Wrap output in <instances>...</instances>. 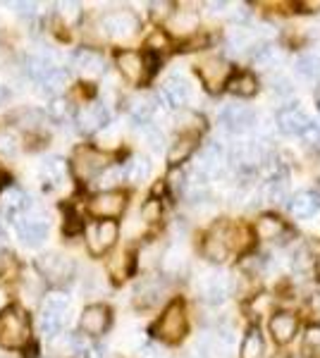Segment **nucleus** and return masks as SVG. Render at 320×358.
<instances>
[{
  "label": "nucleus",
  "mask_w": 320,
  "mask_h": 358,
  "mask_svg": "<svg viewBox=\"0 0 320 358\" xmlns=\"http://www.w3.org/2000/svg\"><path fill=\"white\" fill-rule=\"evenodd\" d=\"M29 315L25 308L20 306H8V308L0 313V344L5 349H20L29 342Z\"/></svg>",
  "instance_id": "1"
},
{
  "label": "nucleus",
  "mask_w": 320,
  "mask_h": 358,
  "mask_svg": "<svg viewBox=\"0 0 320 358\" xmlns=\"http://www.w3.org/2000/svg\"><path fill=\"white\" fill-rule=\"evenodd\" d=\"M69 317V299L65 294H50L41 310V330L48 334L50 339H55L57 334H62Z\"/></svg>",
  "instance_id": "2"
},
{
  "label": "nucleus",
  "mask_w": 320,
  "mask_h": 358,
  "mask_svg": "<svg viewBox=\"0 0 320 358\" xmlns=\"http://www.w3.org/2000/svg\"><path fill=\"white\" fill-rule=\"evenodd\" d=\"M153 334L160 337L162 342H179V339L187 334V313H184V306L182 301H172L162 310L160 320L153 325Z\"/></svg>",
  "instance_id": "3"
},
{
  "label": "nucleus",
  "mask_w": 320,
  "mask_h": 358,
  "mask_svg": "<svg viewBox=\"0 0 320 358\" xmlns=\"http://www.w3.org/2000/svg\"><path fill=\"white\" fill-rule=\"evenodd\" d=\"M50 232V220L46 213H25L17 220V239L29 248H36L48 239Z\"/></svg>",
  "instance_id": "4"
},
{
  "label": "nucleus",
  "mask_w": 320,
  "mask_h": 358,
  "mask_svg": "<svg viewBox=\"0 0 320 358\" xmlns=\"http://www.w3.org/2000/svg\"><path fill=\"white\" fill-rule=\"evenodd\" d=\"M36 270H39V275H43L48 282L65 285L74 275V263H72V258L62 256V253H43V256L36 258Z\"/></svg>",
  "instance_id": "5"
},
{
  "label": "nucleus",
  "mask_w": 320,
  "mask_h": 358,
  "mask_svg": "<svg viewBox=\"0 0 320 358\" xmlns=\"http://www.w3.org/2000/svg\"><path fill=\"white\" fill-rule=\"evenodd\" d=\"M155 65V57L146 53H137V50H122V53H118V69L122 72V77H127L130 82H141L144 77H146V69L148 72H153Z\"/></svg>",
  "instance_id": "6"
},
{
  "label": "nucleus",
  "mask_w": 320,
  "mask_h": 358,
  "mask_svg": "<svg viewBox=\"0 0 320 358\" xmlns=\"http://www.w3.org/2000/svg\"><path fill=\"white\" fill-rule=\"evenodd\" d=\"M103 31L115 41H127L139 31V17L130 10H118L103 17Z\"/></svg>",
  "instance_id": "7"
},
{
  "label": "nucleus",
  "mask_w": 320,
  "mask_h": 358,
  "mask_svg": "<svg viewBox=\"0 0 320 358\" xmlns=\"http://www.w3.org/2000/svg\"><path fill=\"white\" fill-rule=\"evenodd\" d=\"M86 241H89V251L94 256H103L106 251L115 246L118 241V222L115 220H101L91 224L89 232H86Z\"/></svg>",
  "instance_id": "8"
},
{
  "label": "nucleus",
  "mask_w": 320,
  "mask_h": 358,
  "mask_svg": "<svg viewBox=\"0 0 320 358\" xmlns=\"http://www.w3.org/2000/svg\"><path fill=\"white\" fill-rule=\"evenodd\" d=\"M127 206V194L115 192V189H108V192H101L91 199L89 210L94 213L96 217H103V220H113V217L122 215Z\"/></svg>",
  "instance_id": "9"
},
{
  "label": "nucleus",
  "mask_w": 320,
  "mask_h": 358,
  "mask_svg": "<svg viewBox=\"0 0 320 358\" xmlns=\"http://www.w3.org/2000/svg\"><path fill=\"white\" fill-rule=\"evenodd\" d=\"M106 167H108V155L96 151V148H79L74 153V170H77V175L81 179L101 175Z\"/></svg>",
  "instance_id": "10"
},
{
  "label": "nucleus",
  "mask_w": 320,
  "mask_h": 358,
  "mask_svg": "<svg viewBox=\"0 0 320 358\" xmlns=\"http://www.w3.org/2000/svg\"><path fill=\"white\" fill-rule=\"evenodd\" d=\"M110 320H113V315H110L108 306L94 303V306H89V308H84L79 327H81V332L91 334V337H98V334H103L110 327Z\"/></svg>",
  "instance_id": "11"
},
{
  "label": "nucleus",
  "mask_w": 320,
  "mask_h": 358,
  "mask_svg": "<svg viewBox=\"0 0 320 358\" xmlns=\"http://www.w3.org/2000/svg\"><path fill=\"white\" fill-rule=\"evenodd\" d=\"M220 122L227 131L232 134H239V131L251 129L256 122V113L246 106H227L223 113H220Z\"/></svg>",
  "instance_id": "12"
},
{
  "label": "nucleus",
  "mask_w": 320,
  "mask_h": 358,
  "mask_svg": "<svg viewBox=\"0 0 320 358\" xmlns=\"http://www.w3.org/2000/svg\"><path fill=\"white\" fill-rule=\"evenodd\" d=\"M199 77L211 91H218L230 79V65L225 60H220V57H208L199 65Z\"/></svg>",
  "instance_id": "13"
},
{
  "label": "nucleus",
  "mask_w": 320,
  "mask_h": 358,
  "mask_svg": "<svg viewBox=\"0 0 320 358\" xmlns=\"http://www.w3.org/2000/svg\"><path fill=\"white\" fill-rule=\"evenodd\" d=\"M74 122H77V129L81 134H94V131L106 127L108 110L101 106V103H91V106H84L77 115H74Z\"/></svg>",
  "instance_id": "14"
},
{
  "label": "nucleus",
  "mask_w": 320,
  "mask_h": 358,
  "mask_svg": "<svg viewBox=\"0 0 320 358\" xmlns=\"http://www.w3.org/2000/svg\"><path fill=\"white\" fill-rule=\"evenodd\" d=\"M72 62L84 79H98L103 72H106V60H103V55L91 48L77 50V53L72 55Z\"/></svg>",
  "instance_id": "15"
},
{
  "label": "nucleus",
  "mask_w": 320,
  "mask_h": 358,
  "mask_svg": "<svg viewBox=\"0 0 320 358\" xmlns=\"http://www.w3.org/2000/svg\"><path fill=\"white\" fill-rule=\"evenodd\" d=\"M308 124H311V120H308V115L301 108H282L277 113V127H280L282 134L301 136L308 129Z\"/></svg>",
  "instance_id": "16"
},
{
  "label": "nucleus",
  "mask_w": 320,
  "mask_h": 358,
  "mask_svg": "<svg viewBox=\"0 0 320 358\" xmlns=\"http://www.w3.org/2000/svg\"><path fill=\"white\" fill-rule=\"evenodd\" d=\"M29 196L25 189L20 187H13L8 189L3 196H0V213H3L5 217H20L25 215V213L29 210Z\"/></svg>",
  "instance_id": "17"
},
{
  "label": "nucleus",
  "mask_w": 320,
  "mask_h": 358,
  "mask_svg": "<svg viewBox=\"0 0 320 358\" xmlns=\"http://www.w3.org/2000/svg\"><path fill=\"white\" fill-rule=\"evenodd\" d=\"M232 160H235V165L242 167V170H253L258 163H263V148L253 141H242V143H237L235 151H232Z\"/></svg>",
  "instance_id": "18"
},
{
  "label": "nucleus",
  "mask_w": 320,
  "mask_h": 358,
  "mask_svg": "<svg viewBox=\"0 0 320 358\" xmlns=\"http://www.w3.org/2000/svg\"><path fill=\"white\" fill-rule=\"evenodd\" d=\"M230 296V280L225 275H208L203 280V299L211 306H220Z\"/></svg>",
  "instance_id": "19"
},
{
  "label": "nucleus",
  "mask_w": 320,
  "mask_h": 358,
  "mask_svg": "<svg viewBox=\"0 0 320 358\" xmlns=\"http://www.w3.org/2000/svg\"><path fill=\"white\" fill-rule=\"evenodd\" d=\"M162 101L167 103V108H182L184 103L189 101V86L184 79L179 77H170L160 89Z\"/></svg>",
  "instance_id": "20"
},
{
  "label": "nucleus",
  "mask_w": 320,
  "mask_h": 358,
  "mask_svg": "<svg viewBox=\"0 0 320 358\" xmlns=\"http://www.w3.org/2000/svg\"><path fill=\"white\" fill-rule=\"evenodd\" d=\"M289 210H292V215L299 217V220H308V217L320 213V196H316L313 192L296 194L292 199V203H289Z\"/></svg>",
  "instance_id": "21"
},
{
  "label": "nucleus",
  "mask_w": 320,
  "mask_h": 358,
  "mask_svg": "<svg viewBox=\"0 0 320 358\" xmlns=\"http://www.w3.org/2000/svg\"><path fill=\"white\" fill-rule=\"evenodd\" d=\"M256 234L265 241H284V236L289 234L287 224L275 215H260L256 222Z\"/></svg>",
  "instance_id": "22"
},
{
  "label": "nucleus",
  "mask_w": 320,
  "mask_h": 358,
  "mask_svg": "<svg viewBox=\"0 0 320 358\" xmlns=\"http://www.w3.org/2000/svg\"><path fill=\"white\" fill-rule=\"evenodd\" d=\"M270 334L277 344H287L296 334V317L292 313H277L270 320Z\"/></svg>",
  "instance_id": "23"
},
{
  "label": "nucleus",
  "mask_w": 320,
  "mask_h": 358,
  "mask_svg": "<svg viewBox=\"0 0 320 358\" xmlns=\"http://www.w3.org/2000/svg\"><path fill=\"white\" fill-rule=\"evenodd\" d=\"M203 256L213 263H223L230 256V241L223 232H211L203 241Z\"/></svg>",
  "instance_id": "24"
},
{
  "label": "nucleus",
  "mask_w": 320,
  "mask_h": 358,
  "mask_svg": "<svg viewBox=\"0 0 320 358\" xmlns=\"http://www.w3.org/2000/svg\"><path fill=\"white\" fill-rule=\"evenodd\" d=\"M162 292H165V287L158 280H144L137 287V292H134V301H137V306H141V308H148V306H155L160 301Z\"/></svg>",
  "instance_id": "25"
},
{
  "label": "nucleus",
  "mask_w": 320,
  "mask_h": 358,
  "mask_svg": "<svg viewBox=\"0 0 320 358\" xmlns=\"http://www.w3.org/2000/svg\"><path fill=\"white\" fill-rule=\"evenodd\" d=\"M41 177L48 184H53V187H60L67 179V163L62 158H57V155H50V158H46L41 163Z\"/></svg>",
  "instance_id": "26"
},
{
  "label": "nucleus",
  "mask_w": 320,
  "mask_h": 358,
  "mask_svg": "<svg viewBox=\"0 0 320 358\" xmlns=\"http://www.w3.org/2000/svg\"><path fill=\"white\" fill-rule=\"evenodd\" d=\"M36 84L41 86V91H43V94L57 96L60 91H65V86L69 84V72H67V69H62V67H53L48 74H46V77H41Z\"/></svg>",
  "instance_id": "27"
},
{
  "label": "nucleus",
  "mask_w": 320,
  "mask_h": 358,
  "mask_svg": "<svg viewBox=\"0 0 320 358\" xmlns=\"http://www.w3.org/2000/svg\"><path fill=\"white\" fill-rule=\"evenodd\" d=\"M263 354H265L263 334H260V330L256 325L249 327L242 342V358H263Z\"/></svg>",
  "instance_id": "28"
},
{
  "label": "nucleus",
  "mask_w": 320,
  "mask_h": 358,
  "mask_svg": "<svg viewBox=\"0 0 320 358\" xmlns=\"http://www.w3.org/2000/svg\"><path fill=\"white\" fill-rule=\"evenodd\" d=\"M53 67H55V60H53V55H50L48 50H36V53H32V55H29V60H27V72L32 74L36 82L41 77H46V74H48Z\"/></svg>",
  "instance_id": "29"
},
{
  "label": "nucleus",
  "mask_w": 320,
  "mask_h": 358,
  "mask_svg": "<svg viewBox=\"0 0 320 358\" xmlns=\"http://www.w3.org/2000/svg\"><path fill=\"white\" fill-rule=\"evenodd\" d=\"M53 351L57 356H74V354H84L86 351V344L81 342L79 334H57V337L53 339Z\"/></svg>",
  "instance_id": "30"
},
{
  "label": "nucleus",
  "mask_w": 320,
  "mask_h": 358,
  "mask_svg": "<svg viewBox=\"0 0 320 358\" xmlns=\"http://www.w3.org/2000/svg\"><path fill=\"white\" fill-rule=\"evenodd\" d=\"M194 151H196V134H184L172 143L170 153H167V160H170V165H179L187 158H191Z\"/></svg>",
  "instance_id": "31"
},
{
  "label": "nucleus",
  "mask_w": 320,
  "mask_h": 358,
  "mask_svg": "<svg viewBox=\"0 0 320 358\" xmlns=\"http://www.w3.org/2000/svg\"><path fill=\"white\" fill-rule=\"evenodd\" d=\"M125 179L132 184H141L146 182L148 175H151V163L148 158H144V155H134V158L130 160V163L125 165Z\"/></svg>",
  "instance_id": "32"
},
{
  "label": "nucleus",
  "mask_w": 320,
  "mask_h": 358,
  "mask_svg": "<svg viewBox=\"0 0 320 358\" xmlns=\"http://www.w3.org/2000/svg\"><path fill=\"white\" fill-rule=\"evenodd\" d=\"M294 69L296 74H301L306 79H320V53L318 50H308V53L299 55Z\"/></svg>",
  "instance_id": "33"
},
{
  "label": "nucleus",
  "mask_w": 320,
  "mask_h": 358,
  "mask_svg": "<svg viewBox=\"0 0 320 358\" xmlns=\"http://www.w3.org/2000/svg\"><path fill=\"white\" fill-rule=\"evenodd\" d=\"M230 91L242 98H251V96H256V91H258V82H256L253 74L239 72L237 77L230 79Z\"/></svg>",
  "instance_id": "34"
},
{
  "label": "nucleus",
  "mask_w": 320,
  "mask_h": 358,
  "mask_svg": "<svg viewBox=\"0 0 320 358\" xmlns=\"http://www.w3.org/2000/svg\"><path fill=\"white\" fill-rule=\"evenodd\" d=\"M153 110H155V106H153V101H151L148 96H137L132 101V108H130L134 122H141V124L148 122L151 115H153Z\"/></svg>",
  "instance_id": "35"
},
{
  "label": "nucleus",
  "mask_w": 320,
  "mask_h": 358,
  "mask_svg": "<svg viewBox=\"0 0 320 358\" xmlns=\"http://www.w3.org/2000/svg\"><path fill=\"white\" fill-rule=\"evenodd\" d=\"M17 151H20V136L15 129L3 127L0 129V158H15Z\"/></svg>",
  "instance_id": "36"
},
{
  "label": "nucleus",
  "mask_w": 320,
  "mask_h": 358,
  "mask_svg": "<svg viewBox=\"0 0 320 358\" xmlns=\"http://www.w3.org/2000/svg\"><path fill=\"white\" fill-rule=\"evenodd\" d=\"M265 199H267V203H272V206H282L284 201H287V182H284L282 177H272L265 189Z\"/></svg>",
  "instance_id": "37"
},
{
  "label": "nucleus",
  "mask_w": 320,
  "mask_h": 358,
  "mask_svg": "<svg viewBox=\"0 0 320 358\" xmlns=\"http://www.w3.org/2000/svg\"><path fill=\"white\" fill-rule=\"evenodd\" d=\"M227 43H230L232 50H244V48H251L253 43V34L246 31V29H232V34L227 36Z\"/></svg>",
  "instance_id": "38"
},
{
  "label": "nucleus",
  "mask_w": 320,
  "mask_h": 358,
  "mask_svg": "<svg viewBox=\"0 0 320 358\" xmlns=\"http://www.w3.org/2000/svg\"><path fill=\"white\" fill-rule=\"evenodd\" d=\"M55 15L60 17L65 24H77L81 17V5L79 3H60L55 5Z\"/></svg>",
  "instance_id": "39"
},
{
  "label": "nucleus",
  "mask_w": 320,
  "mask_h": 358,
  "mask_svg": "<svg viewBox=\"0 0 320 358\" xmlns=\"http://www.w3.org/2000/svg\"><path fill=\"white\" fill-rule=\"evenodd\" d=\"M184 253L179 251L177 246H172L170 251L165 253V258H162V268H165V273H170V275H177L179 270H182V265H184Z\"/></svg>",
  "instance_id": "40"
},
{
  "label": "nucleus",
  "mask_w": 320,
  "mask_h": 358,
  "mask_svg": "<svg viewBox=\"0 0 320 358\" xmlns=\"http://www.w3.org/2000/svg\"><path fill=\"white\" fill-rule=\"evenodd\" d=\"M174 31L179 34H187V31H194L196 29V15L189 13V10H179L177 17H174Z\"/></svg>",
  "instance_id": "41"
},
{
  "label": "nucleus",
  "mask_w": 320,
  "mask_h": 358,
  "mask_svg": "<svg viewBox=\"0 0 320 358\" xmlns=\"http://www.w3.org/2000/svg\"><path fill=\"white\" fill-rule=\"evenodd\" d=\"M72 115H74V108L69 106V101H65V98H57V101H53V106H50V117H53L55 122H65Z\"/></svg>",
  "instance_id": "42"
},
{
  "label": "nucleus",
  "mask_w": 320,
  "mask_h": 358,
  "mask_svg": "<svg viewBox=\"0 0 320 358\" xmlns=\"http://www.w3.org/2000/svg\"><path fill=\"white\" fill-rule=\"evenodd\" d=\"M122 177H125V172H122L120 167H106V170L101 172V177H98V179H101L98 184H106V187H113V184H118Z\"/></svg>",
  "instance_id": "43"
},
{
  "label": "nucleus",
  "mask_w": 320,
  "mask_h": 358,
  "mask_svg": "<svg viewBox=\"0 0 320 358\" xmlns=\"http://www.w3.org/2000/svg\"><path fill=\"white\" fill-rule=\"evenodd\" d=\"M301 136H304V141H306L308 148H316V151H320V127L308 124V129Z\"/></svg>",
  "instance_id": "44"
},
{
  "label": "nucleus",
  "mask_w": 320,
  "mask_h": 358,
  "mask_svg": "<svg viewBox=\"0 0 320 358\" xmlns=\"http://www.w3.org/2000/svg\"><path fill=\"white\" fill-rule=\"evenodd\" d=\"M139 358H170L165 349H160L158 344H146L139 349Z\"/></svg>",
  "instance_id": "45"
},
{
  "label": "nucleus",
  "mask_w": 320,
  "mask_h": 358,
  "mask_svg": "<svg viewBox=\"0 0 320 358\" xmlns=\"http://www.w3.org/2000/svg\"><path fill=\"white\" fill-rule=\"evenodd\" d=\"M304 346L306 349H320V327H308L304 334Z\"/></svg>",
  "instance_id": "46"
},
{
  "label": "nucleus",
  "mask_w": 320,
  "mask_h": 358,
  "mask_svg": "<svg viewBox=\"0 0 320 358\" xmlns=\"http://www.w3.org/2000/svg\"><path fill=\"white\" fill-rule=\"evenodd\" d=\"M146 141L153 151H160L162 148V131L155 129V127H146Z\"/></svg>",
  "instance_id": "47"
},
{
  "label": "nucleus",
  "mask_w": 320,
  "mask_h": 358,
  "mask_svg": "<svg viewBox=\"0 0 320 358\" xmlns=\"http://www.w3.org/2000/svg\"><path fill=\"white\" fill-rule=\"evenodd\" d=\"M158 213H160L158 201H148V203L144 206L141 215H144V220H155V217H158Z\"/></svg>",
  "instance_id": "48"
},
{
  "label": "nucleus",
  "mask_w": 320,
  "mask_h": 358,
  "mask_svg": "<svg viewBox=\"0 0 320 358\" xmlns=\"http://www.w3.org/2000/svg\"><path fill=\"white\" fill-rule=\"evenodd\" d=\"M10 270H15V258L10 253H0V277L10 273Z\"/></svg>",
  "instance_id": "49"
},
{
  "label": "nucleus",
  "mask_w": 320,
  "mask_h": 358,
  "mask_svg": "<svg viewBox=\"0 0 320 358\" xmlns=\"http://www.w3.org/2000/svg\"><path fill=\"white\" fill-rule=\"evenodd\" d=\"M165 8H172V5L170 3H155V5H151V15H153L155 20H162V17L167 15Z\"/></svg>",
  "instance_id": "50"
},
{
  "label": "nucleus",
  "mask_w": 320,
  "mask_h": 358,
  "mask_svg": "<svg viewBox=\"0 0 320 358\" xmlns=\"http://www.w3.org/2000/svg\"><path fill=\"white\" fill-rule=\"evenodd\" d=\"M15 8H17V13H22V15H34L39 5L36 3H15Z\"/></svg>",
  "instance_id": "51"
},
{
  "label": "nucleus",
  "mask_w": 320,
  "mask_h": 358,
  "mask_svg": "<svg viewBox=\"0 0 320 358\" xmlns=\"http://www.w3.org/2000/svg\"><path fill=\"white\" fill-rule=\"evenodd\" d=\"M170 179H172L170 184H172L174 192H182V189H184V175H182V172H174Z\"/></svg>",
  "instance_id": "52"
},
{
  "label": "nucleus",
  "mask_w": 320,
  "mask_h": 358,
  "mask_svg": "<svg viewBox=\"0 0 320 358\" xmlns=\"http://www.w3.org/2000/svg\"><path fill=\"white\" fill-rule=\"evenodd\" d=\"M8 101H10V89H8V86L0 84V106H5Z\"/></svg>",
  "instance_id": "53"
},
{
  "label": "nucleus",
  "mask_w": 320,
  "mask_h": 358,
  "mask_svg": "<svg viewBox=\"0 0 320 358\" xmlns=\"http://www.w3.org/2000/svg\"><path fill=\"white\" fill-rule=\"evenodd\" d=\"M225 8H227V3H208V10H211V15L223 13Z\"/></svg>",
  "instance_id": "54"
},
{
  "label": "nucleus",
  "mask_w": 320,
  "mask_h": 358,
  "mask_svg": "<svg viewBox=\"0 0 320 358\" xmlns=\"http://www.w3.org/2000/svg\"><path fill=\"white\" fill-rule=\"evenodd\" d=\"M316 273H318V277H320V258H318V263H316Z\"/></svg>",
  "instance_id": "55"
},
{
  "label": "nucleus",
  "mask_w": 320,
  "mask_h": 358,
  "mask_svg": "<svg viewBox=\"0 0 320 358\" xmlns=\"http://www.w3.org/2000/svg\"><path fill=\"white\" fill-rule=\"evenodd\" d=\"M3 236H5V232H3V224H0V239H3Z\"/></svg>",
  "instance_id": "56"
},
{
  "label": "nucleus",
  "mask_w": 320,
  "mask_h": 358,
  "mask_svg": "<svg viewBox=\"0 0 320 358\" xmlns=\"http://www.w3.org/2000/svg\"><path fill=\"white\" fill-rule=\"evenodd\" d=\"M294 358H313V356H294Z\"/></svg>",
  "instance_id": "57"
},
{
  "label": "nucleus",
  "mask_w": 320,
  "mask_h": 358,
  "mask_svg": "<svg viewBox=\"0 0 320 358\" xmlns=\"http://www.w3.org/2000/svg\"><path fill=\"white\" fill-rule=\"evenodd\" d=\"M318 110H320V98H318Z\"/></svg>",
  "instance_id": "58"
}]
</instances>
